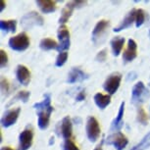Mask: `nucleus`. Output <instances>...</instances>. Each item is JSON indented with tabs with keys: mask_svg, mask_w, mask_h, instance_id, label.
<instances>
[{
	"mask_svg": "<svg viewBox=\"0 0 150 150\" xmlns=\"http://www.w3.org/2000/svg\"><path fill=\"white\" fill-rule=\"evenodd\" d=\"M10 48L15 51H24L30 46V38L26 33H21L13 38H11L8 41Z\"/></svg>",
	"mask_w": 150,
	"mask_h": 150,
	"instance_id": "nucleus-1",
	"label": "nucleus"
},
{
	"mask_svg": "<svg viewBox=\"0 0 150 150\" xmlns=\"http://www.w3.org/2000/svg\"><path fill=\"white\" fill-rule=\"evenodd\" d=\"M44 23V20L38 12H30L26 14L21 20V26L26 30L32 29L35 26H42Z\"/></svg>",
	"mask_w": 150,
	"mask_h": 150,
	"instance_id": "nucleus-2",
	"label": "nucleus"
},
{
	"mask_svg": "<svg viewBox=\"0 0 150 150\" xmlns=\"http://www.w3.org/2000/svg\"><path fill=\"white\" fill-rule=\"evenodd\" d=\"M122 75L120 73H113L106 79L105 83L103 84V87L109 94H114L117 91L119 86L121 84Z\"/></svg>",
	"mask_w": 150,
	"mask_h": 150,
	"instance_id": "nucleus-3",
	"label": "nucleus"
},
{
	"mask_svg": "<svg viewBox=\"0 0 150 150\" xmlns=\"http://www.w3.org/2000/svg\"><path fill=\"white\" fill-rule=\"evenodd\" d=\"M86 134L91 142L98 139L100 135V127L98 121L94 117H88L86 122Z\"/></svg>",
	"mask_w": 150,
	"mask_h": 150,
	"instance_id": "nucleus-4",
	"label": "nucleus"
},
{
	"mask_svg": "<svg viewBox=\"0 0 150 150\" xmlns=\"http://www.w3.org/2000/svg\"><path fill=\"white\" fill-rule=\"evenodd\" d=\"M58 39H59V44L57 47V50L59 52H65V50L70 48V33L68 28L65 25L58 29Z\"/></svg>",
	"mask_w": 150,
	"mask_h": 150,
	"instance_id": "nucleus-5",
	"label": "nucleus"
},
{
	"mask_svg": "<svg viewBox=\"0 0 150 150\" xmlns=\"http://www.w3.org/2000/svg\"><path fill=\"white\" fill-rule=\"evenodd\" d=\"M148 95V89L146 88L142 81H138L132 87V101L134 103L143 102Z\"/></svg>",
	"mask_w": 150,
	"mask_h": 150,
	"instance_id": "nucleus-6",
	"label": "nucleus"
},
{
	"mask_svg": "<svg viewBox=\"0 0 150 150\" xmlns=\"http://www.w3.org/2000/svg\"><path fill=\"white\" fill-rule=\"evenodd\" d=\"M107 143L113 145L117 150H124L125 147L128 145L129 140L124 134H122L121 132H117L109 135L107 138Z\"/></svg>",
	"mask_w": 150,
	"mask_h": 150,
	"instance_id": "nucleus-7",
	"label": "nucleus"
},
{
	"mask_svg": "<svg viewBox=\"0 0 150 150\" xmlns=\"http://www.w3.org/2000/svg\"><path fill=\"white\" fill-rule=\"evenodd\" d=\"M33 139V132L32 129H24L19 137V148L18 150H28L32 146Z\"/></svg>",
	"mask_w": 150,
	"mask_h": 150,
	"instance_id": "nucleus-8",
	"label": "nucleus"
},
{
	"mask_svg": "<svg viewBox=\"0 0 150 150\" xmlns=\"http://www.w3.org/2000/svg\"><path fill=\"white\" fill-rule=\"evenodd\" d=\"M20 112H21V109L20 108L11 109L9 111H7L1 119L2 126H3L4 128H9V127L15 124L16 121L18 120V118H19Z\"/></svg>",
	"mask_w": 150,
	"mask_h": 150,
	"instance_id": "nucleus-9",
	"label": "nucleus"
},
{
	"mask_svg": "<svg viewBox=\"0 0 150 150\" xmlns=\"http://www.w3.org/2000/svg\"><path fill=\"white\" fill-rule=\"evenodd\" d=\"M137 55V45L134 39H129L126 50L123 53V59L125 62H132Z\"/></svg>",
	"mask_w": 150,
	"mask_h": 150,
	"instance_id": "nucleus-10",
	"label": "nucleus"
},
{
	"mask_svg": "<svg viewBox=\"0 0 150 150\" xmlns=\"http://www.w3.org/2000/svg\"><path fill=\"white\" fill-rule=\"evenodd\" d=\"M53 112V107L50 106L46 109L38 111V127L40 129H45L49 126L50 115Z\"/></svg>",
	"mask_w": 150,
	"mask_h": 150,
	"instance_id": "nucleus-11",
	"label": "nucleus"
},
{
	"mask_svg": "<svg viewBox=\"0 0 150 150\" xmlns=\"http://www.w3.org/2000/svg\"><path fill=\"white\" fill-rule=\"evenodd\" d=\"M16 76L18 81L23 86H28L30 81V73L29 69L24 65H19L16 70Z\"/></svg>",
	"mask_w": 150,
	"mask_h": 150,
	"instance_id": "nucleus-12",
	"label": "nucleus"
},
{
	"mask_svg": "<svg viewBox=\"0 0 150 150\" xmlns=\"http://www.w3.org/2000/svg\"><path fill=\"white\" fill-rule=\"evenodd\" d=\"M135 15H137V10L135 9H132L128 13V15L126 16V18H125L122 23L117 28H115L114 29V32L115 33H119L121 32V30H126L129 28L132 25V23L135 22Z\"/></svg>",
	"mask_w": 150,
	"mask_h": 150,
	"instance_id": "nucleus-13",
	"label": "nucleus"
},
{
	"mask_svg": "<svg viewBox=\"0 0 150 150\" xmlns=\"http://www.w3.org/2000/svg\"><path fill=\"white\" fill-rule=\"evenodd\" d=\"M87 78V75L84 74L83 71L79 68H73L69 73V77H68V83H75L77 81H81L86 80Z\"/></svg>",
	"mask_w": 150,
	"mask_h": 150,
	"instance_id": "nucleus-14",
	"label": "nucleus"
},
{
	"mask_svg": "<svg viewBox=\"0 0 150 150\" xmlns=\"http://www.w3.org/2000/svg\"><path fill=\"white\" fill-rule=\"evenodd\" d=\"M61 132H62L63 137L66 140L70 139L71 137H72V134H73V126H72L71 119L69 117H65L63 120H62Z\"/></svg>",
	"mask_w": 150,
	"mask_h": 150,
	"instance_id": "nucleus-15",
	"label": "nucleus"
},
{
	"mask_svg": "<svg viewBox=\"0 0 150 150\" xmlns=\"http://www.w3.org/2000/svg\"><path fill=\"white\" fill-rule=\"evenodd\" d=\"M108 27H109V21H106V20H101V21H99L92 30V39L93 40L95 41L96 39L100 38Z\"/></svg>",
	"mask_w": 150,
	"mask_h": 150,
	"instance_id": "nucleus-16",
	"label": "nucleus"
},
{
	"mask_svg": "<svg viewBox=\"0 0 150 150\" xmlns=\"http://www.w3.org/2000/svg\"><path fill=\"white\" fill-rule=\"evenodd\" d=\"M36 5L45 14L54 12L56 10V2L52 0H38Z\"/></svg>",
	"mask_w": 150,
	"mask_h": 150,
	"instance_id": "nucleus-17",
	"label": "nucleus"
},
{
	"mask_svg": "<svg viewBox=\"0 0 150 150\" xmlns=\"http://www.w3.org/2000/svg\"><path fill=\"white\" fill-rule=\"evenodd\" d=\"M75 4H74V1H70L66 4V6L63 8L61 13V17L59 19V23L60 24H65V23L68 22V20L70 19V17L72 16V13L74 9H75Z\"/></svg>",
	"mask_w": 150,
	"mask_h": 150,
	"instance_id": "nucleus-18",
	"label": "nucleus"
},
{
	"mask_svg": "<svg viewBox=\"0 0 150 150\" xmlns=\"http://www.w3.org/2000/svg\"><path fill=\"white\" fill-rule=\"evenodd\" d=\"M94 102L100 109H105L111 102V97L108 94L96 93L94 95Z\"/></svg>",
	"mask_w": 150,
	"mask_h": 150,
	"instance_id": "nucleus-19",
	"label": "nucleus"
},
{
	"mask_svg": "<svg viewBox=\"0 0 150 150\" xmlns=\"http://www.w3.org/2000/svg\"><path fill=\"white\" fill-rule=\"evenodd\" d=\"M125 43V38L122 36H116L111 40V47H112V51L113 55L118 56L121 53L122 49L124 47Z\"/></svg>",
	"mask_w": 150,
	"mask_h": 150,
	"instance_id": "nucleus-20",
	"label": "nucleus"
},
{
	"mask_svg": "<svg viewBox=\"0 0 150 150\" xmlns=\"http://www.w3.org/2000/svg\"><path fill=\"white\" fill-rule=\"evenodd\" d=\"M124 112H125V102H122L121 106H120V109H119V112H118V115L116 119L113 122V125H112V129H120L122 127H123V117H124Z\"/></svg>",
	"mask_w": 150,
	"mask_h": 150,
	"instance_id": "nucleus-21",
	"label": "nucleus"
},
{
	"mask_svg": "<svg viewBox=\"0 0 150 150\" xmlns=\"http://www.w3.org/2000/svg\"><path fill=\"white\" fill-rule=\"evenodd\" d=\"M0 28L5 33H15L17 30V22L15 20H8V21H4L2 20L0 22Z\"/></svg>",
	"mask_w": 150,
	"mask_h": 150,
	"instance_id": "nucleus-22",
	"label": "nucleus"
},
{
	"mask_svg": "<svg viewBox=\"0 0 150 150\" xmlns=\"http://www.w3.org/2000/svg\"><path fill=\"white\" fill-rule=\"evenodd\" d=\"M39 46L43 50H51V49H57L58 44L57 42L51 38H43L41 39Z\"/></svg>",
	"mask_w": 150,
	"mask_h": 150,
	"instance_id": "nucleus-23",
	"label": "nucleus"
},
{
	"mask_svg": "<svg viewBox=\"0 0 150 150\" xmlns=\"http://www.w3.org/2000/svg\"><path fill=\"white\" fill-rule=\"evenodd\" d=\"M148 147H150V132L140 140L139 143H137L129 150H146Z\"/></svg>",
	"mask_w": 150,
	"mask_h": 150,
	"instance_id": "nucleus-24",
	"label": "nucleus"
},
{
	"mask_svg": "<svg viewBox=\"0 0 150 150\" xmlns=\"http://www.w3.org/2000/svg\"><path fill=\"white\" fill-rule=\"evenodd\" d=\"M30 96V91H27V90H21V91L17 92V94L14 96L12 101L8 104V106L11 105L13 102H15V101H18V100H22L23 102H27L28 100H29Z\"/></svg>",
	"mask_w": 150,
	"mask_h": 150,
	"instance_id": "nucleus-25",
	"label": "nucleus"
},
{
	"mask_svg": "<svg viewBox=\"0 0 150 150\" xmlns=\"http://www.w3.org/2000/svg\"><path fill=\"white\" fill-rule=\"evenodd\" d=\"M50 102H51V99H50V96L49 95H45V98L42 102H38V103H35L33 105V108H35L36 110L40 111V110H43V109H46L48 107H50Z\"/></svg>",
	"mask_w": 150,
	"mask_h": 150,
	"instance_id": "nucleus-26",
	"label": "nucleus"
},
{
	"mask_svg": "<svg viewBox=\"0 0 150 150\" xmlns=\"http://www.w3.org/2000/svg\"><path fill=\"white\" fill-rule=\"evenodd\" d=\"M137 121L143 126H146L147 123H148V116H147L146 112L144 111V109L141 108V107H139L137 110Z\"/></svg>",
	"mask_w": 150,
	"mask_h": 150,
	"instance_id": "nucleus-27",
	"label": "nucleus"
},
{
	"mask_svg": "<svg viewBox=\"0 0 150 150\" xmlns=\"http://www.w3.org/2000/svg\"><path fill=\"white\" fill-rule=\"evenodd\" d=\"M144 20H145V12L142 9L137 10V15H135V26L137 28L142 26Z\"/></svg>",
	"mask_w": 150,
	"mask_h": 150,
	"instance_id": "nucleus-28",
	"label": "nucleus"
},
{
	"mask_svg": "<svg viewBox=\"0 0 150 150\" xmlns=\"http://www.w3.org/2000/svg\"><path fill=\"white\" fill-rule=\"evenodd\" d=\"M67 59H68V53L66 51L59 53V55L57 56V58H56V62H55L56 66L62 67L65 63H66Z\"/></svg>",
	"mask_w": 150,
	"mask_h": 150,
	"instance_id": "nucleus-29",
	"label": "nucleus"
},
{
	"mask_svg": "<svg viewBox=\"0 0 150 150\" xmlns=\"http://www.w3.org/2000/svg\"><path fill=\"white\" fill-rule=\"evenodd\" d=\"M1 90L3 94H8V92H9V90H10L9 81L4 78L1 79Z\"/></svg>",
	"mask_w": 150,
	"mask_h": 150,
	"instance_id": "nucleus-30",
	"label": "nucleus"
},
{
	"mask_svg": "<svg viewBox=\"0 0 150 150\" xmlns=\"http://www.w3.org/2000/svg\"><path fill=\"white\" fill-rule=\"evenodd\" d=\"M64 150H80V149L75 144V142H73L71 139H68L64 143Z\"/></svg>",
	"mask_w": 150,
	"mask_h": 150,
	"instance_id": "nucleus-31",
	"label": "nucleus"
},
{
	"mask_svg": "<svg viewBox=\"0 0 150 150\" xmlns=\"http://www.w3.org/2000/svg\"><path fill=\"white\" fill-rule=\"evenodd\" d=\"M8 63V56L6 54V52L3 49L0 50V66L2 68L5 67Z\"/></svg>",
	"mask_w": 150,
	"mask_h": 150,
	"instance_id": "nucleus-32",
	"label": "nucleus"
},
{
	"mask_svg": "<svg viewBox=\"0 0 150 150\" xmlns=\"http://www.w3.org/2000/svg\"><path fill=\"white\" fill-rule=\"evenodd\" d=\"M106 57H107V50L103 49L97 53V55H96V60L98 62H104L106 60Z\"/></svg>",
	"mask_w": 150,
	"mask_h": 150,
	"instance_id": "nucleus-33",
	"label": "nucleus"
},
{
	"mask_svg": "<svg viewBox=\"0 0 150 150\" xmlns=\"http://www.w3.org/2000/svg\"><path fill=\"white\" fill-rule=\"evenodd\" d=\"M84 99H86V93H84V91H81L77 95V101H83Z\"/></svg>",
	"mask_w": 150,
	"mask_h": 150,
	"instance_id": "nucleus-34",
	"label": "nucleus"
},
{
	"mask_svg": "<svg viewBox=\"0 0 150 150\" xmlns=\"http://www.w3.org/2000/svg\"><path fill=\"white\" fill-rule=\"evenodd\" d=\"M0 5H1V6H0V11H3V9L5 8V5H6V3H5L3 0H0Z\"/></svg>",
	"mask_w": 150,
	"mask_h": 150,
	"instance_id": "nucleus-35",
	"label": "nucleus"
},
{
	"mask_svg": "<svg viewBox=\"0 0 150 150\" xmlns=\"http://www.w3.org/2000/svg\"><path fill=\"white\" fill-rule=\"evenodd\" d=\"M102 143H103V140L101 141L100 142V144H99V145L96 147V148L94 149V150H102Z\"/></svg>",
	"mask_w": 150,
	"mask_h": 150,
	"instance_id": "nucleus-36",
	"label": "nucleus"
},
{
	"mask_svg": "<svg viewBox=\"0 0 150 150\" xmlns=\"http://www.w3.org/2000/svg\"><path fill=\"white\" fill-rule=\"evenodd\" d=\"M1 150H14V149L11 148V147H9V146H4V147H2Z\"/></svg>",
	"mask_w": 150,
	"mask_h": 150,
	"instance_id": "nucleus-37",
	"label": "nucleus"
}]
</instances>
